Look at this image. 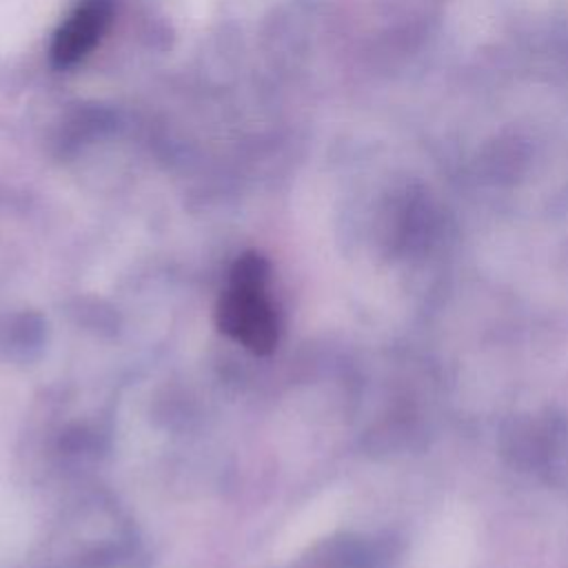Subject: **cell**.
Instances as JSON below:
<instances>
[{"instance_id": "1", "label": "cell", "mask_w": 568, "mask_h": 568, "mask_svg": "<svg viewBox=\"0 0 568 568\" xmlns=\"http://www.w3.org/2000/svg\"><path fill=\"white\" fill-rule=\"evenodd\" d=\"M268 264L257 253L235 260L226 293L217 302V326L255 355L275 348L280 326L273 304L266 297Z\"/></svg>"}, {"instance_id": "2", "label": "cell", "mask_w": 568, "mask_h": 568, "mask_svg": "<svg viewBox=\"0 0 568 568\" xmlns=\"http://www.w3.org/2000/svg\"><path fill=\"white\" fill-rule=\"evenodd\" d=\"M113 16L111 0H82L53 36L51 60L55 67H71L82 60L102 38Z\"/></svg>"}]
</instances>
